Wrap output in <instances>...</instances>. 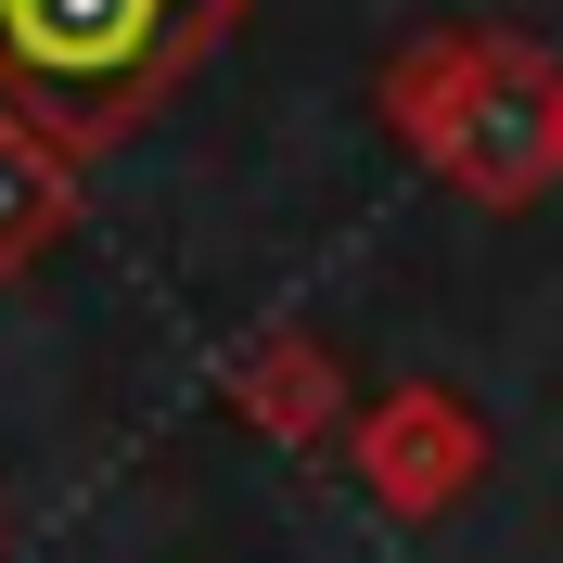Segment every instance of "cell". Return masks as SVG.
<instances>
[{
	"label": "cell",
	"instance_id": "cell-3",
	"mask_svg": "<svg viewBox=\"0 0 563 563\" xmlns=\"http://www.w3.org/2000/svg\"><path fill=\"white\" fill-rule=\"evenodd\" d=\"M65 141L26 129V115H0V269H26L52 231H65Z\"/></svg>",
	"mask_w": 563,
	"mask_h": 563
},
{
	"label": "cell",
	"instance_id": "cell-1",
	"mask_svg": "<svg viewBox=\"0 0 563 563\" xmlns=\"http://www.w3.org/2000/svg\"><path fill=\"white\" fill-rule=\"evenodd\" d=\"M231 0H0V115L52 141H115L179 90Z\"/></svg>",
	"mask_w": 563,
	"mask_h": 563
},
{
	"label": "cell",
	"instance_id": "cell-5",
	"mask_svg": "<svg viewBox=\"0 0 563 563\" xmlns=\"http://www.w3.org/2000/svg\"><path fill=\"white\" fill-rule=\"evenodd\" d=\"M269 422H320V358H269Z\"/></svg>",
	"mask_w": 563,
	"mask_h": 563
},
{
	"label": "cell",
	"instance_id": "cell-4",
	"mask_svg": "<svg viewBox=\"0 0 563 563\" xmlns=\"http://www.w3.org/2000/svg\"><path fill=\"white\" fill-rule=\"evenodd\" d=\"M372 474H385V499H397V512H435V499L474 474V422H449L435 397H410V410L372 435Z\"/></svg>",
	"mask_w": 563,
	"mask_h": 563
},
{
	"label": "cell",
	"instance_id": "cell-2",
	"mask_svg": "<svg viewBox=\"0 0 563 563\" xmlns=\"http://www.w3.org/2000/svg\"><path fill=\"white\" fill-rule=\"evenodd\" d=\"M397 129L487 206H526L538 179H563V77L526 38H461V52H410L385 77Z\"/></svg>",
	"mask_w": 563,
	"mask_h": 563
}]
</instances>
